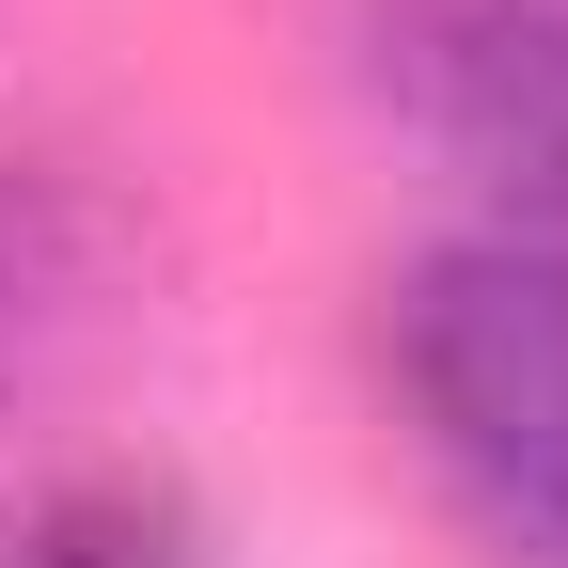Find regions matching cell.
Segmentation results:
<instances>
[{
	"instance_id": "cell-2",
	"label": "cell",
	"mask_w": 568,
	"mask_h": 568,
	"mask_svg": "<svg viewBox=\"0 0 568 568\" xmlns=\"http://www.w3.org/2000/svg\"><path fill=\"white\" fill-rule=\"evenodd\" d=\"M379 80L489 190V237L568 253V0H395Z\"/></svg>"
},
{
	"instance_id": "cell-4",
	"label": "cell",
	"mask_w": 568,
	"mask_h": 568,
	"mask_svg": "<svg viewBox=\"0 0 568 568\" xmlns=\"http://www.w3.org/2000/svg\"><path fill=\"white\" fill-rule=\"evenodd\" d=\"M0 568H205V537H190L174 474H63V489L17 506Z\"/></svg>"
},
{
	"instance_id": "cell-1",
	"label": "cell",
	"mask_w": 568,
	"mask_h": 568,
	"mask_svg": "<svg viewBox=\"0 0 568 568\" xmlns=\"http://www.w3.org/2000/svg\"><path fill=\"white\" fill-rule=\"evenodd\" d=\"M395 410L443 506L506 552V568H568V253L537 237H426L395 268Z\"/></svg>"
},
{
	"instance_id": "cell-3",
	"label": "cell",
	"mask_w": 568,
	"mask_h": 568,
	"mask_svg": "<svg viewBox=\"0 0 568 568\" xmlns=\"http://www.w3.org/2000/svg\"><path fill=\"white\" fill-rule=\"evenodd\" d=\"M142 222L95 159H32V142H0V426L48 410L63 379L95 364V347L142 316Z\"/></svg>"
}]
</instances>
